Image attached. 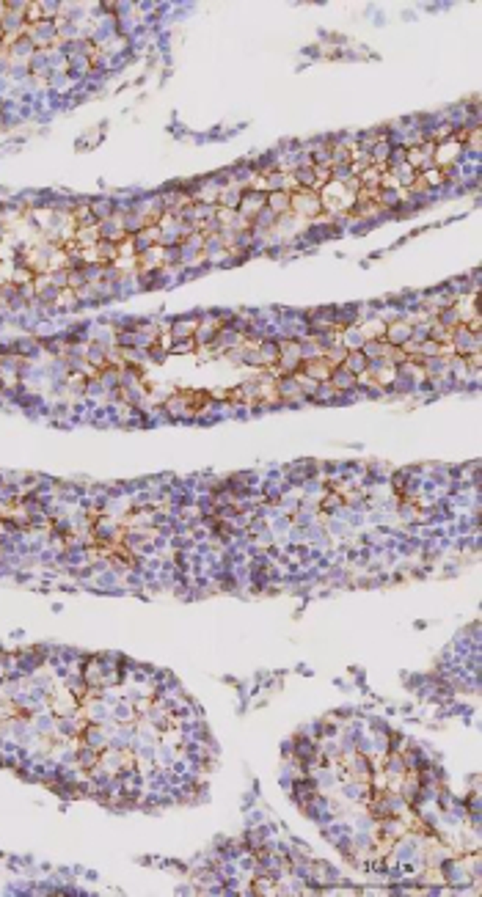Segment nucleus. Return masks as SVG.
<instances>
[{
    "mask_svg": "<svg viewBox=\"0 0 482 897\" xmlns=\"http://www.w3.org/2000/svg\"><path fill=\"white\" fill-rule=\"evenodd\" d=\"M290 209H295L298 215H306V218H314L323 204H320V193L317 190H295L290 193Z\"/></svg>",
    "mask_w": 482,
    "mask_h": 897,
    "instance_id": "nucleus-1",
    "label": "nucleus"
},
{
    "mask_svg": "<svg viewBox=\"0 0 482 897\" xmlns=\"http://www.w3.org/2000/svg\"><path fill=\"white\" fill-rule=\"evenodd\" d=\"M268 209H271L273 215L290 212V193H287V190H273V193H268Z\"/></svg>",
    "mask_w": 482,
    "mask_h": 897,
    "instance_id": "nucleus-2",
    "label": "nucleus"
}]
</instances>
